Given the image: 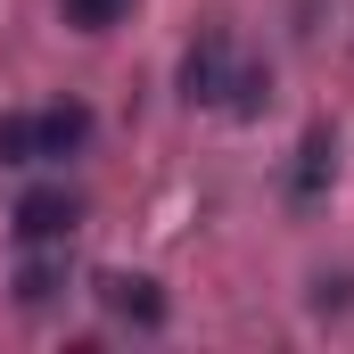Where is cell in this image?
Listing matches in <instances>:
<instances>
[{
  "instance_id": "cell-1",
  "label": "cell",
  "mask_w": 354,
  "mask_h": 354,
  "mask_svg": "<svg viewBox=\"0 0 354 354\" xmlns=\"http://www.w3.org/2000/svg\"><path fill=\"white\" fill-rule=\"evenodd\" d=\"M181 99H189V107H223V115H264L272 75L256 58H239L231 33H206V41L181 58Z\"/></svg>"
},
{
  "instance_id": "cell-2",
  "label": "cell",
  "mask_w": 354,
  "mask_h": 354,
  "mask_svg": "<svg viewBox=\"0 0 354 354\" xmlns=\"http://www.w3.org/2000/svg\"><path fill=\"white\" fill-rule=\"evenodd\" d=\"M91 149V107L58 99L41 115H0V165H66Z\"/></svg>"
},
{
  "instance_id": "cell-3",
  "label": "cell",
  "mask_w": 354,
  "mask_h": 354,
  "mask_svg": "<svg viewBox=\"0 0 354 354\" xmlns=\"http://www.w3.org/2000/svg\"><path fill=\"white\" fill-rule=\"evenodd\" d=\"M75 223H83L75 189H25L17 198V239L25 248H58V239H75Z\"/></svg>"
},
{
  "instance_id": "cell-4",
  "label": "cell",
  "mask_w": 354,
  "mask_h": 354,
  "mask_svg": "<svg viewBox=\"0 0 354 354\" xmlns=\"http://www.w3.org/2000/svg\"><path fill=\"white\" fill-rule=\"evenodd\" d=\"M99 305H107V313H124V322H140V330H157V322H165V288H157V280H140V272H107V280H99Z\"/></svg>"
},
{
  "instance_id": "cell-5",
  "label": "cell",
  "mask_w": 354,
  "mask_h": 354,
  "mask_svg": "<svg viewBox=\"0 0 354 354\" xmlns=\"http://www.w3.org/2000/svg\"><path fill=\"white\" fill-rule=\"evenodd\" d=\"M330 165H338V140H330V124H313L305 149H297V174H288V206H313L322 181H330Z\"/></svg>"
},
{
  "instance_id": "cell-6",
  "label": "cell",
  "mask_w": 354,
  "mask_h": 354,
  "mask_svg": "<svg viewBox=\"0 0 354 354\" xmlns=\"http://www.w3.org/2000/svg\"><path fill=\"white\" fill-rule=\"evenodd\" d=\"M58 8H66V25H83V33H107V25L132 17V0H58Z\"/></svg>"
},
{
  "instance_id": "cell-7",
  "label": "cell",
  "mask_w": 354,
  "mask_h": 354,
  "mask_svg": "<svg viewBox=\"0 0 354 354\" xmlns=\"http://www.w3.org/2000/svg\"><path fill=\"white\" fill-rule=\"evenodd\" d=\"M58 297V264H25L17 272V305H50Z\"/></svg>"
},
{
  "instance_id": "cell-8",
  "label": "cell",
  "mask_w": 354,
  "mask_h": 354,
  "mask_svg": "<svg viewBox=\"0 0 354 354\" xmlns=\"http://www.w3.org/2000/svg\"><path fill=\"white\" fill-rule=\"evenodd\" d=\"M313 305H322V313H346V305H354V280H322Z\"/></svg>"
}]
</instances>
